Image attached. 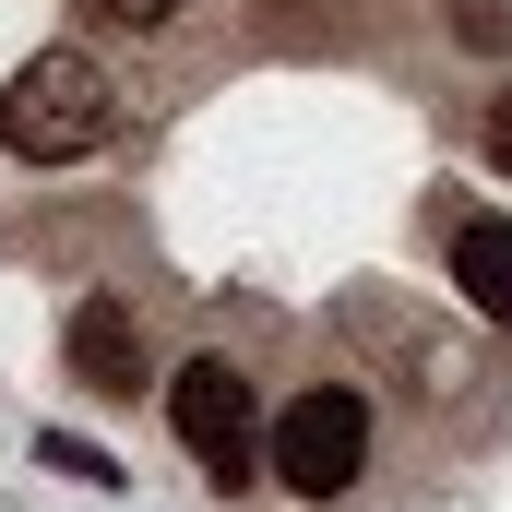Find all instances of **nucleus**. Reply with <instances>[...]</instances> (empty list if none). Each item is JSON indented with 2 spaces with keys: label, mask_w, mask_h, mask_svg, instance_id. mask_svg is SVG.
Segmentation results:
<instances>
[{
  "label": "nucleus",
  "mask_w": 512,
  "mask_h": 512,
  "mask_svg": "<svg viewBox=\"0 0 512 512\" xmlns=\"http://www.w3.org/2000/svg\"><path fill=\"white\" fill-rule=\"evenodd\" d=\"M120 131V84L84 60V48H36L12 84H0V143L24 155V167H72V155H96Z\"/></svg>",
  "instance_id": "1"
},
{
  "label": "nucleus",
  "mask_w": 512,
  "mask_h": 512,
  "mask_svg": "<svg viewBox=\"0 0 512 512\" xmlns=\"http://www.w3.org/2000/svg\"><path fill=\"white\" fill-rule=\"evenodd\" d=\"M167 429H179V453H191L215 489H239L251 453H262L251 370H239V358H179V370H167Z\"/></svg>",
  "instance_id": "2"
},
{
  "label": "nucleus",
  "mask_w": 512,
  "mask_h": 512,
  "mask_svg": "<svg viewBox=\"0 0 512 512\" xmlns=\"http://www.w3.org/2000/svg\"><path fill=\"white\" fill-rule=\"evenodd\" d=\"M274 489H298V501H346L358 489V465H370V405L346 382H310L286 417H274Z\"/></svg>",
  "instance_id": "3"
},
{
  "label": "nucleus",
  "mask_w": 512,
  "mask_h": 512,
  "mask_svg": "<svg viewBox=\"0 0 512 512\" xmlns=\"http://www.w3.org/2000/svg\"><path fill=\"white\" fill-rule=\"evenodd\" d=\"M60 358H72V382L131 405V393L155 382V358H143V322H131V298H84L72 322H60Z\"/></svg>",
  "instance_id": "4"
},
{
  "label": "nucleus",
  "mask_w": 512,
  "mask_h": 512,
  "mask_svg": "<svg viewBox=\"0 0 512 512\" xmlns=\"http://www.w3.org/2000/svg\"><path fill=\"white\" fill-rule=\"evenodd\" d=\"M453 286L477 322H512V215H465L453 227Z\"/></svg>",
  "instance_id": "5"
},
{
  "label": "nucleus",
  "mask_w": 512,
  "mask_h": 512,
  "mask_svg": "<svg viewBox=\"0 0 512 512\" xmlns=\"http://www.w3.org/2000/svg\"><path fill=\"white\" fill-rule=\"evenodd\" d=\"M36 465H60V477H84V489H120V465H108L96 441H72V429H36Z\"/></svg>",
  "instance_id": "6"
},
{
  "label": "nucleus",
  "mask_w": 512,
  "mask_h": 512,
  "mask_svg": "<svg viewBox=\"0 0 512 512\" xmlns=\"http://www.w3.org/2000/svg\"><path fill=\"white\" fill-rule=\"evenodd\" d=\"M453 36L465 48H512V0H453Z\"/></svg>",
  "instance_id": "7"
},
{
  "label": "nucleus",
  "mask_w": 512,
  "mask_h": 512,
  "mask_svg": "<svg viewBox=\"0 0 512 512\" xmlns=\"http://www.w3.org/2000/svg\"><path fill=\"white\" fill-rule=\"evenodd\" d=\"M477 155H489V167H501V179H512V84H501V96H489V120H477Z\"/></svg>",
  "instance_id": "8"
},
{
  "label": "nucleus",
  "mask_w": 512,
  "mask_h": 512,
  "mask_svg": "<svg viewBox=\"0 0 512 512\" xmlns=\"http://www.w3.org/2000/svg\"><path fill=\"white\" fill-rule=\"evenodd\" d=\"M84 12H96V24H167L179 0H84Z\"/></svg>",
  "instance_id": "9"
},
{
  "label": "nucleus",
  "mask_w": 512,
  "mask_h": 512,
  "mask_svg": "<svg viewBox=\"0 0 512 512\" xmlns=\"http://www.w3.org/2000/svg\"><path fill=\"white\" fill-rule=\"evenodd\" d=\"M274 12H310V0H274Z\"/></svg>",
  "instance_id": "10"
}]
</instances>
